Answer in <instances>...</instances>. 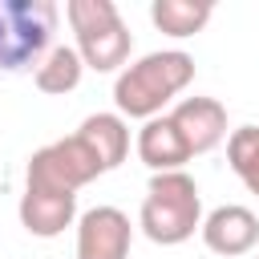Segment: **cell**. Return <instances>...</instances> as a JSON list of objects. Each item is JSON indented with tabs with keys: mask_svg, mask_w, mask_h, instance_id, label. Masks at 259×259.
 <instances>
[{
	"mask_svg": "<svg viewBox=\"0 0 259 259\" xmlns=\"http://www.w3.org/2000/svg\"><path fill=\"white\" fill-rule=\"evenodd\" d=\"M194 81V57L182 49H158L125 65L113 81V105L121 117L150 121L158 117L186 85Z\"/></svg>",
	"mask_w": 259,
	"mask_h": 259,
	"instance_id": "1",
	"label": "cell"
},
{
	"mask_svg": "<svg viewBox=\"0 0 259 259\" xmlns=\"http://www.w3.org/2000/svg\"><path fill=\"white\" fill-rule=\"evenodd\" d=\"M138 227L158 247H178L202 227V194L186 170L154 174L138 210Z\"/></svg>",
	"mask_w": 259,
	"mask_h": 259,
	"instance_id": "2",
	"label": "cell"
},
{
	"mask_svg": "<svg viewBox=\"0 0 259 259\" xmlns=\"http://www.w3.org/2000/svg\"><path fill=\"white\" fill-rule=\"evenodd\" d=\"M69 28L77 36V57L85 69L93 73H117L130 61L134 49V32L125 28L121 12L113 0H69L65 4Z\"/></svg>",
	"mask_w": 259,
	"mask_h": 259,
	"instance_id": "3",
	"label": "cell"
},
{
	"mask_svg": "<svg viewBox=\"0 0 259 259\" xmlns=\"http://www.w3.org/2000/svg\"><path fill=\"white\" fill-rule=\"evenodd\" d=\"M57 4L53 0H0V73L36 69L53 49Z\"/></svg>",
	"mask_w": 259,
	"mask_h": 259,
	"instance_id": "4",
	"label": "cell"
},
{
	"mask_svg": "<svg viewBox=\"0 0 259 259\" xmlns=\"http://www.w3.org/2000/svg\"><path fill=\"white\" fill-rule=\"evenodd\" d=\"M101 162L93 158V150L69 134V138H57L49 146H40L28 166H24V186L28 190H57V194H77L81 186H89L93 178H101Z\"/></svg>",
	"mask_w": 259,
	"mask_h": 259,
	"instance_id": "5",
	"label": "cell"
},
{
	"mask_svg": "<svg viewBox=\"0 0 259 259\" xmlns=\"http://www.w3.org/2000/svg\"><path fill=\"white\" fill-rule=\"evenodd\" d=\"M134 227L117 206H89L77 219V259H130Z\"/></svg>",
	"mask_w": 259,
	"mask_h": 259,
	"instance_id": "6",
	"label": "cell"
},
{
	"mask_svg": "<svg viewBox=\"0 0 259 259\" xmlns=\"http://www.w3.org/2000/svg\"><path fill=\"white\" fill-rule=\"evenodd\" d=\"M198 235H202L206 251H214L223 259H235V255L255 251V243H259V214L251 206L227 202V206H214L210 214H202Z\"/></svg>",
	"mask_w": 259,
	"mask_h": 259,
	"instance_id": "7",
	"label": "cell"
},
{
	"mask_svg": "<svg viewBox=\"0 0 259 259\" xmlns=\"http://www.w3.org/2000/svg\"><path fill=\"white\" fill-rule=\"evenodd\" d=\"M166 117L182 134L190 158L194 154H210L219 142H227V105L219 97H182Z\"/></svg>",
	"mask_w": 259,
	"mask_h": 259,
	"instance_id": "8",
	"label": "cell"
},
{
	"mask_svg": "<svg viewBox=\"0 0 259 259\" xmlns=\"http://www.w3.org/2000/svg\"><path fill=\"white\" fill-rule=\"evenodd\" d=\"M20 227L36 239H57L65 235V227L77 223V194H57V190H28L20 194Z\"/></svg>",
	"mask_w": 259,
	"mask_h": 259,
	"instance_id": "9",
	"label": "cell"
},
{
	"mask_svg": "<svg viewBox=\"0 0 259 259\" xmlns=\"http://www.w3.org/2000/svg\"><path fill=\"white\" fill-rule=\"evenodd\" d=\"M134 150H138V158H142L154 174H170V170H182V166L190 162V150H186L182 134L174 130V121H170L166 113L142 121V130H138V138H134Z\"/></svg>",
	"mask_w": 259,
	"mask_h": 259,
	"instance_id": "10",
	"label": "cell"
},
{
	"mask_svg": "<svg viewBox=\"0 0 259 259\" xmlns=\"http://www.w3.org/2000/svg\"><path fill=\"white\" fill-rule=\"evenodd\" d=\"M77 138L93 150V158L101 162V170H117L130 154V121L121 113H89L77 130Z\"/></svg>",
	"mask_w": 259,
	"mask_h": 259,
	"instance_id": "11",
	"label": "cell"
},
{
	"mask_svg": "<svg viewBox=\"0 0 259 259\" xmlns=\"http://www.w3.org/2000/svg\"><path fill=\"white\" fill-rule=\"evenodd\" d=\"M210 16H214V4L210 0H154L150 4L154 28L166 32V36H174V40L202 32Z\"/></svg>",
	"mask_w": 259,
	"mask_h": 259,
	"instance_id": "12",
	"label": "cell"
},
{
	"mask_svg": "<svg viewBox=\"0 0 259 259\" xmlns=\"http://www.w3.org/2000/svg\"><path fill=\"white\" fill-rule=\"evenodd\" d=\"M81 77H85V65H81V57H77L73 45H53V49L40 57V65L32 69L36 89H40V93H53V97L73 93V89L81 85Z\"/></svg>",
	"mask_w": 259,
	"mask_h": 259,
	"instance_id": "13",
	"label": "cell"
},
{
	"mask_svg": "<svg viewBox=\"0 0 259 259\" xmlns=\"http://www.w3.org/2000/svg\"><path fill=\"white\" fill-rule=\"evenodd\" d=\"M227 162L239 182L259 198V125H239L227 134Z\"/></svg>",
	"mask_w": 259,
	"mask_h": 259,
	"instance_id": "14",
	"label": "cell"
}]
</instances>
